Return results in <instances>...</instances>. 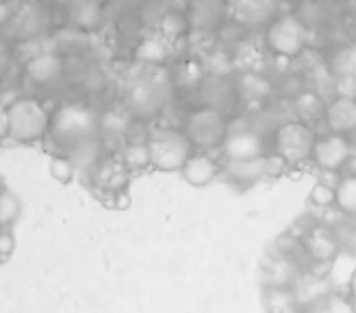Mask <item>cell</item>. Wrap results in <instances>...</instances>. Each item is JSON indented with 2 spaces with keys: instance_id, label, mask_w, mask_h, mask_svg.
<instances>
[{
  "instance_id": "11",
  "label": "cell",
  "mask_w": 356,
  "mask_h": 313,
  "mask_svg": "<svg viewBox=\"0 0 356 313\" xmlns=\"http://www.w3.org/2000/svg\"><path fill=\"white\" fill-rule=\"evenodd\" d=\"M179 174L188 186L202 190L215 184L223 176V159L219 157V153L194 151V155L188 159V163Z\"/></svg>"
},
{
  "instance_id": "16",
  "label": "cell",
  "mask_w": 356,
  "mask_h": 313,
  "mask_svg": "<svg viewBox=\"0 0 356 313\" xmlns=\"http://www.w3.org/2000/svg\"><path fill=\"white\" fill-rule=\"evenodd\" d=\"M238 100L246 102H267L275 94V84L259 69H246L236 77L234 84Z\"/></svg>"
},
{
  "instance_id": "10",
  "label": "cell",
  "mask_w": 356,
  "mask_h": 313,
  "mask_svg": "<svg viewBox=\"0 0 356 313\" xmlns=\"http://www.w3.org/2000/svg\"><path fill=\"white\" fill-rule=\"evenodd\" d=\"M67 71L65 56L56 52H38L29 56L23 65V75L33 88H52L56 86Z\"/></svg>"
},
{
  "instance_id": "13",
  "label": "cell",
  "mask_w": 356,
  "mask_h": 313,
  "mask_svg": "<svg viewBox=\"0 0 356 313\" xmlns=\"http://www.w3.org/2000/svg\"><path fill=\"white\" fill-rule=\"evenodd\" d=\"M300 270L298 261L267 251L261 261V287H294Z\"/></svg>"
},
{
  "instance_id": "5",
  "label": "cell",
  "mask_w": 356,
  "mask_h": 313,
  "mask_svg": "<svg viewBox=\"0 0 356 313\" xmlns=\"http://www.w3.org/2000/svg\"><path fill=\"white\" fill-rule=\"evenodd\" d=\"M148 148L152 169L161 174H179L196 151L181 128L152 130L148 138Z\"/></svg>"
},
{
  "instance_id": "19",
  "label": "cell",
  "mask_w": 356,
  "mask_h": 313,
  "mask_svg": "<svg viewBox=\"0 0 356 313\" xmlns=\"http://www.w3.org/2000/svg\"><path fill=\"white\" fill-rule=\"evenodd\" d=\"M225 8L227 4L221 0H194L190 10H188V25L192 29H213L221 23V19L225 17Z\"/></svg>"
},
{
  "instance_id": "14",
  "label": "cell",
  "mask_w": 356,
  "mask_h": 313,
  "mask_svg": "<svg viewBox=\"0 0 356 313\" xmlns=\"http://www.w3.org/2000/svg\"><path fill=\"white\" fill-rule=\"evenodd\" d=\"M223 178L240 188L248 190L259 182L269 180V155L254 159V161H240V163H223Z\"/></svg>"
},
{
  "instance_id": "41",
  "label": "cell",
  "mask_w": 356,
  "mask_h": 313,
  "mask_svg": "<svg viewBox=\"0 0 356 313\" xmlns=\"http://www.w3.org/2000/svg\"><path fill=\"white\" fill-rule=\"evenodd\" d=\"M355 2H356V0H355Z\"/></svg>"
},
{
  "instance_id": "20",
  "label": "cell",
  "mask_w": 356,
  "mask_h": 313,
  "mask_svg": "<svg viewBox=\"0 0 356 313\" xmlns=\"http://www.w3.org/2000/svg\"><path fill=\"white\" fill-rule=\"evenodd\" d=\"M161 105V90L154 82H138L131 90H129V109L136 117L144 119L150 117L152 113H156Z\"/></svg>"
},
{
  "instance_id": "28",
  "label": "cell",
  "mask_w": 356,
  "mask_h": 313,
  "mask_svg": "<svg viewBox=\"0 0 356 313\" xmlns=\"http://www.w3.org/2000/svg\"><path fill=\"white\" fill-rule=\"evenodd\" d=\"M19 215H21L19 197L10 188L2 186V190H0V230L15 228V224L19 222Z\"/></svg>"
},
{
  "instance_id": "2",
  "label": "cell",
  "mask_w": 356,
  "mask_h": 313,
  "mask_svg": "<svg viewBox=\"0 0 356 313\" xmlns=\"http://www.w3.org/2000/svg\"><path fill=\"white\" fill-rule=\"evenodd\" d=\"M98 136H100V115L90 105L71 100L58 105L52 111L48 140L56 144V153Z\"/></svg>"
},
{
  "instance_id": "21",
  "label": "cell",
  "mask_w": 356,
  "mask_h": 313,
  "mask_svg": "<svg viewBox=\"0 0 356 313\" xmlns=\"http://www.w3.org/2000/svg\"><path fill=\"white\" fill-rule=\"evenodd\" d=\"M325 102L327 98H323L321 94H317L315 90L307 88L300 96H296L290 105L294 111V119H300L309 125H317L323 121V111H325ZM317 130V128H315Z\"/></svg>"
},
{
  "instance_id": "12",
  "label": "cell",
  "mask_w": 356,
  "mask_h": 313,
  "mask_svg": "<svg viewBox=\"0 0 356 313\" xmlns=\"http://www.w3.org/2000/svg\"><path fill=\"white\" fill-rule=\"evenodd\" d=\"M90 180L96 190H100L108 199H115L117 194L127 192L131 174L125 169V165L121 163L119 157H104L96 165V169L90 174Z\"/></svg>"
},
{
  "instance_id": "15",
  "label": "cell",
  "mask_w": 356,
  "mask_h": 313,
  "mask_svg": "<svg viewBox=\"0 0 356 313\" xmlns=\"http://www.w3.org/2000/svg\"><path fill=\"white\" fill-rule=\"evenodd\" d=\"M321 123H323L325 132L350 136L356 130L355 98L332 96V98L325 102V111H323V121H321Z\"/></svg>"
},
{
  "instance_id": "33",
  "label": "cell",
  "mask_w": 356,
  "mask_h": 313,
  "mask_svg": "<svg viewBox=\"0 0 356 313\" xmlns=\"http://www.w3.org/2000/svg\"><path fill=\"white\" fill-rule=\"evenodd\" d=\"M8 19H10V6L4 0H0V25L6 23Z\"/></svg>"
},
{
  "instance_id": "18",
  "label": "cell",
  "mask_w": 356,
  "mask_h": 313,
  "mask_svg": "<svg viewBox=\"0 0 356 313\" xmlns=\"http://www.w3.org/2000/svg\"><path fill=\"white\" fill-rule=\"evenodd\" d=\"M60 153H65L71 161H73V165L77 167V171H83V174H92L94 169H96V165L106 157L104 155V142L100 140V136L98 138H90V140H83V142H79V144H73V146H69L67 151H60Z\"/></svg>"
},
{
  "instance_id": "4",
  "label": "cell",
  "mask_w": 356,
  "mask_h": 313,
  "mask_svg": "<svg viewBox=\"0 0 356 313\" xmlns=\"http://www.w3.org/2000/svg\"><path fill=\"white\" fill-rule=\"evenodd\" d=\"M309 38L311 29L307 21L296 13H282L275 15L263 33L265 48L275 56L284 61H296L309 50Z\"/></svg>"
},
{
  "instance_id": "6",
  "label": "cell",
  "mask_w": 356,
  "mask_h": 313,
  "mask_svg": "<svg viewBox=\"0 0 356 313\" xmlns=\"http://www.w3.org/2000/svg\"><path fill=\"white\" fill-rule=\"evenodd\" d=\"M227 119L229 117L225 111L209 105H200L186 115L181 130L196 151L219 153L227 136Z\"/></svg>"
},
{
  "instance_id": "27",
  "label": "cell",
  "mask_w": 356,
  "mask_h": 313,
  "mask_svg": "<svg viewBox=\"0 0 356 313\" xmlns=\"http://www.w3.org/2000/svg\"><path fill=\"white\" fill-rule=\"evenodd\" d=\"M100 0H71L69 4V19L77 27L92 29L100 21Z\"/></svg>"
},
{
  "instance_id": "35",
  "label": "cell",
  "mask_w": 356,
  "mask_h": 313,
  "mask_svg": "<svg viewBox=\"0 0 356 313\" xmlns=\"http://www.w3.org/2000/svg\"><path fill=\"white\" fill-rule=\"evenodd\" d=\"M346 171L356 174V151H355V155H353V159H350V163H348V167H346Z\"/></svg>"
},
{
  "instance_id": "24",
  "label": "cell",
  "mask_w": 356,
  "mask_h": 313,
  "mask_svg": "<svg viewBox=\"0 0 356 313\" xmlns=\"http://www.w3.org/2000/svg\"><path fill=\"white\" fill-rule=\"evenodd\" d=\"M307 205H309V213L315 220H319L325 211L334 209L336 207V184L330 180L317 178L307 194Z\"/></svg>"
},
{
  "instance_id": "17",
  "label": "cell",
  "mask_w": 356,
  "mask_h": 313,
  "mask_svg": "<svg viewBox=\"0 0 356 313\" xmlns=\"http://www.w3.org/2000/svg\"><path fill=\"white\" fill-rule=\"evenodd\" d=\"M229 15L242 25H265L275 17V0H227Z\"/></svg>"
},
{
  "instance_id": "31",
  "label": "cell",
  "mask_w": 356,
  "mask_h": 313,
  "mask_svg": "<svg viewBox=\"0 0 356 313\" xmlns=\"http://www.w3.org/2000/svg\"><path fill=\"white\" fill-rule=\"evenodd\" d=\"M334 96L342 98H355L356 100V77H334Z\"/></svg>"
},
{
  "instance_id": "39",
  "label": "cell",
  "mask_w": 356,
  "mask_h": 313,
  "mask_svg": "<svg viewBox=\"0 0 356 313\" xmlns=\"http://www.w3.org/2000/svg\"><path fill=\"white\" fill-rule=\"evenodd\" d=\"M0 190H2V182H0Z\"/></svg>"
},
{
  "instance_id": "25",
  "label": "cell",
  "mask_w": 356,
  "mask_h": 313,
  "mask_svg": "<svg viewBox=\"0 0 356 313\" xmlns=\"http://www.w3.org/2000/svg\"><path fill=\"white\" fill-rule=\"evenodd\" d=\"M336 209L350 217L356 220V174L344 171L336 184Z\"/></svg>"
},
{
  "instance_id": "22",
  "label": "cell",
  "mask_w": 356,
  "mask_h": 313,
  "mask_svg": "<svg viewBox=\"0 0 356 313\" xmlns=\"http://www.w3.org/2000/svg\"><path fill=\"white\" fill-rule=\"evenodd\" d=\"M261 303L265 313H300V303L292 287H263Z\"/></svg>"
},
{
  "instance_id": "38",
  "label": "cell",
  "mask_w": 356,
  "mask_h": 313,
  "mask_svg": "<svg viewBox=\"0 0 356 313\" xmlns=\"http://www.w3.org/2000/svg\"><path fill=\"white\" fill-rule=\"evenodd\" d=\"M2 261H4V257H2V255H0V264H2Z\"/></svg>"
},
{
  "instance_id": "40",
  "label": "cell",
  "mask_w": 356,
  "mask_h": 313,
  "mask_svg": "<svg viewBox=\"0 0 356 313\" xmlns=\"http://www.w3.org/2000/svg\"><path fill=\"white\" fill-rule=\"evenodd\" d=\"M311 2H315V0H311Z\"/></svg>"
},
{
  "instance_id": "36",
  "label": "cell",
  "mask_w": 356,
  "mask_h": 313,
  "mask_svg": "<svg viewBox=\"0 0 356 313\" xmlns=\"http://www.w3.org/2000/svg\"><path fill=\"white\" fill-rule=\"evenodd\" d=\"M353 29H355V33H356V4H355V8H353Z\"/></svg>"
},
{
  "instance_id": "29",
  "label": "cell",
  "mask_w": 356,
  "mask_h": 313,
  "mask_svg": "<svg viewBox=\"0 0 356 313\" xmlns=\"http://www.w3.org/2000/svg\"><path fill=\"white\" fill-rule=\"evenodd\" d=\"M327 69L332 71L334 77H346V75L356 77V46H346V48L338 50L330 59Z\"/></svg>"
},
{
  "instance_id": "37",
  "label": "cell",
  "mask_w": 356,
  "mask_h": 313,
  "mask_svg": "<svg viewBox=\"0 0 356 313\" xmlns=\"http://www.w3.org/2000/svg\"><path fill=\"white\" fill-rule=\"evenodd\" d=\"M350 142H353V146H355V151H356V130L350 134Z\"/></svg>"
},
{
  "instance_id": "23",
  "label": "cell",
  "mask_w": 356,
  "mask_h": 313,
  "mask_svg": "<svg viewBox=\"0 0 356 313\" xmlns=\"http://www.w3.org/2000/svg\"><path fill=\"white\" fill-rule=\"evenodd\" d=\"M117 157L121 159V163L125 165V169L134 176V174H142L146 169H152V159H150V148H148V140H129L125 142Z\"/></svg>"
},
{
  "instance_id": "9",
  "label": "cell",
  "mask_w": 356,
  "mask_h": 313,
  "mask_svg": "<svg viewBox=\"0 0 356 313\" xmlns=\"http://www.w3.org/2000/svg\"><path fill=\"white\" fill-rule=\"evenodd\" d=\"M302 251L307 264H321V266H332L344 253L336 230L317 220L309 226V230L302 236Z\"/></svg>"
},
{
  "instance_id": "30",
  "label": "cell",
  "mask_w": 356,
  "mask_h": 313,
  "mask_svg": "<svg viewBox=\"0 0 356 313\" xmlns=\"http://www.w3.org/2000/svg\"><path fill=\"white\" fill-rule=\"evenodd\" d=\"M48 174L60 182V184H69L75 174H77V167L73 165V161L65 155V153H54L48 161Z\"/></svg>"
},
{
  "instance_id": "1",
  "label": "cell",
  "mask_w": 356,
  "mask_h": 313,
  "mask_svg": "<svg viewBox=\"0 0 356 313\" xmlns=\"http://www.w3.org/2000/svg\"><path fill=\"white\" fill-rule=\"evenodd\" d=\"M52 111L31 96L23 94L13 98L2 111V134L15 144H38L50 134Z\"/></svg>"
},
{
  "instance_id": "32",
  "label": "cell",
  "mask_w": 356,
  "mask_h": 313,
  "mask_svg": "<svg viewBox=\"0 0 356 313\" xmlns=\"http://www.w3.org/2000/svg\"><path fill=\"white\" fill-rule=\"evenodd\" d=\"M15 249H17V238H15L13 228L0 230V255L6 259L15 253Z\"/></svg>"
},
{
  "instance_id": "26",
  "label": "cell",
  "mask_w": 356,
  "mask_h": 313,
  "mask_svg": "<svg viewBox=\"0 0 356 313\" xmlns=\"http://www.w3.org/2000/svg\"><path fill=\"white\" fill-rule=\"evenodd\" d=\"M300 313H356V303L344 291H332Z\"/></svg>"
},
{
  "instance_id": "7",
  "label": "cell",
  "mask_w": 356,
  "mask_h": 313,
  "mask_svg": "<svg viewBox=\"0 0 356 313\" xmlns=\"http://www.w3.org/2000/svg\"><path fill=\"white\" fill-rule=\"evenodd\" d=\"M271 153L269 134L254 128L252 123L232 125L227 121V136L219 148V157L223 163H240V161H254Z\"/></svg>"
},
{
  "instance_id": "34",
  "label": "cell",
  "mask_w": 356,
  "mask_h": 313,
  "mask_svg": "<svg viewBox=\"0 0 356 313\" xmlns=\"http://www.w3.org/2000/svg\"><path fill=\"white\" fill-rule=\"evenodd\" d=\"M346 293L350 295V299L356 303V268H355V272H353V276H350V280H348Z\"/></svg>"
},
{
  "instance_id": "8",
  "label": "cell",
  "mask_w": 356,
  "mask_h": 313,
  "mask_svg": "<svg viewBox=\"0 0 356 313\" xmlns=\"http://www.w3.org/2000/svg\"><path fill=\"white\" fill-rule=\"evenodd\" d=\"M353 155H355V146L350 142V136L334 134V132H319L315 146H313L311 165L319 174L340 176L346 171Z\"/></svg>"
},
{
  "instance_id": "3",
  "label": "cell",
  "mask_w": 356,
  "mask_h": 313,
  "mask_svg": "<svg viewBox=\"0 0 356 313\" xmlns=\"http://www.w3.org/2000/svg\"><path fill=\"white\" fill-rule=\"evenodd\" d=\"M317 130L300 119H284L269 132L271 153L277 155L292 171L311 165L313 146L317 140Z\"/></svg>"
}]
</instances>
